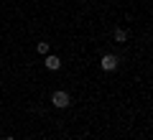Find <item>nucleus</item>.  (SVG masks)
I'll return each mask as SVG.
<instances>
[{"label":"nucleus","mask_w":153,"mask_h":140,"mask_svg":"<svg viewBox=\"0 0 153 140\" xmlns=\"http://www.w3.org/2000/svg\"><path fill=\"white\" fill-rule=\"evenodd\" d=\"M51 102H54V107H59V110H64V107H69V102H71V97H69V92H64V89H59V92H54V94H51Z\"/></svg>","instance_id":"nucleus-1"},{"label":"nucleus","mask_w":153,"mask_h":140,"mask_svg":"<svg viewBox=\"0 0 153 140\" xmlns=\"http://www.w3.org/2000/svg\"><path fill=\"white\" fill-rule=\"evenodd\" d=\"M100 66H102L105 71H112V69H117V56H115V54H105L102 59H100Z\"/></svg>","instance_id":"nucleus-2"},{"label":"nucleus","mask_w":153,"mask_h":140,"mask_svg":"<svg viewBox=\"0 0 153 140\" xmlns=\"http://www.w3.org/2000/svg\"><path fill=\"white\" fill-rule=\"evenodd\" d=\"M46 69H51V71H56V69H61V59L59 56H51V54H46Z\"/></svg>","instance_id":"nucleus-3"},{"label":"nucleus","mask_w":153,"mask_h":140,"mask_svg":"<svg viewBox=\"0 0 153 140\" xmlns=\"http://www.w3.org/2000/svg\"><path fill=\"white\" fill-rule=\"evenodd\" d=\"M115 41H117V43H125L128 41V31H125V28H115Z\"/></svg>","instance_id":"nucleus-4"},{"label":"nucleus","mask_w":153,"mask_h":140,"mask_svg":"<svg viewBox=\"0 0 153 140\" xmlns=\"http://www.w3.org/2000/svg\"><path fill=\"white\" fill-rule=\"evenodd\" d=\"M36 51L46 56V54H49V41H38V43H36Z\"/></svg>","instance_id":"nucleus-5"},{"label":"nucleus","mask_w":153,"mask_h":140,"mask_svg":"<svg viewBox=\"0 0 153 140\" xmlns=\"http://www.w3.org/2000/svg\"><path fill=\"white\" fill-rule=\"evenodd\" d=\"M5 140H16V138H5Z\"/></svg>","instance_id":"nucleus-6"}]
</instances>
